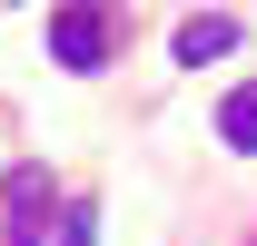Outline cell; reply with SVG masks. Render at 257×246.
I'll list each match as a JSON object with an SVG mask.
<instances>
[{
  "mask_svg": "<svg viewBox=\"0 0 257 246\" xmlns=\"http://www.w3.org/2000/svg\"><path fill=\"white\" fill-rule=\"evenodd\" d=\"M50 207H60V187L40 158H20L10 178H0V246H50Z\"/></svg>",
  "mask_w": 257,
  "mask_h": 246,
  "instance_id": "6da1fadb",
  "label": "cell"
},
{
  "mask_svg": "<svg viewBox=\"0 0 257 246\" xmlns=\"http://www.w3.org/2000/svg\"><path fill=\"white\" fill-rule=\"evenodd\" d=\"M50 60L60 69H109V0H60L50 10Z\"/></svg>",
  "mask_w": 257,
  "mask_h": 246,
  "instance_id": "7a4b0ae2",
  "label": "cell"
},
{
  "mask_svg": "<svg viewBox=\"0 0 257 246\" xmlns=\"http://www.w3.org/2000/svg\"><path fill=\"white\" fill-rule=\"evenodd\" d=\"M237 20H227V10H188V20H178V40H168V60L178 69H208V60H227V50H237Z\"/></svg>",
  "mask_w": 257,
  "mask_h": 246,
  "instance_id": "3957f363",
  "label": "cell"
},
{
  "mask_svg": "<svg viewBox=\"0 0 257 246\" xmlns=\"http://www.w3.org/2000/svg\"><path fill=\"white\" fill-rule=\"evenodd\" d=\"M218 138H227L237 158H257V79H247V89H227V98H218Z\"/></svg>",
  "mask_w": 257,
  "mask_h": 246,
  "instance_id": "277c9868",
  "label": "cell"
},
{
  "mask_svg": "<svg viewBox=\"0 0 257 246\" xmlns=\"http://www.w3.org/2000/svg\"><path fill=\"white\" fill-rule=\"evenodd\" d=\"M99 236V207H89V197H69V216H60V246H89Z\"/></svg>",
  "mask_w": 257,
  "mask_h": 246,
  "instance_id": "5b68a950",
  "label": "cell"
},
{
  "mask_svg": "<svg viewBox=\"0 0 257 246\" xmlns=\"http://www.w3.org/2000/svg\"><path fill=\"white\" fill-rule=\"evenodd\" d=\"M247 246H257V236H247Z\"/></svg>",
  "mask_w": 257,
  "mask_h": 246,
  "instance_id": "8992f818",
  "label": "cell"
}]
</instances>
